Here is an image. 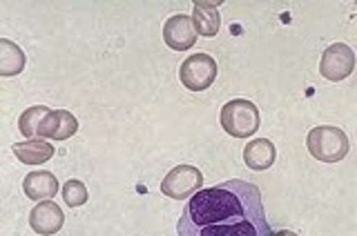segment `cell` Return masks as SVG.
Masks as SVG:
<instances>
[{"label": "cell", "instance_id": "15", "mask_svg": "<svg viewBox=\"0 0 357 236\" xmlns=\"http://www.w3.org/2000/svg\"><path fill=\"white\" fill-rule=\"evenodd\" d=\"M50 107H45V105H33V107H29V109H25L20 114V118H18V129H20V134L25 136L27 141H33L36 139V132H38V127H40V123L45 120V116L50 114Z\"/></svg>", "mask_w": 357, "mask_h": 236}, {"label": "cell", "instance_id": "12", "mask_svg": "<svg viewBox=\"0 0 357 236\" xmlns=\"http://www.w3.org/2000/svg\"><path fill=\"white\" fill-rule=\"evenodd\" d=\"M217 5L221 3H192V22H195V29L197 33L206 38L217 36L219 29H221V16L217 11Z\"/></svg>", "mask_w": 357, "mask_h": 236}, {"label": "cell", "instance_id": "2", "mask_svg": "<svg viewBox=\"0 0 357 236\" xmlns=\"http://www.w3.org/2000/svg\"><path fill=\"white\" fill-rule=\"evenodd\" d=\"M306 145L312 159H317L321 163H340L342 159H346V154L351 150L346 132L335 125L312 127L308 132Z\"/></svg>", "mask_w": 357, "mask_h": 236}, {"label": "cell", "instance_id": "9", "mask_svg": "<svg viewBox=\"0 0 357 236\" xmlns=\"http://www.w3.org/2000/svg\"><path fill=\"white\" fill-rule=\"evenodd\" d=\"M63 223L65 214L54 200H40L29 214V226L38 236H54L63 228Z\"/></svg>", "mask_w": 357, "mask_h": 236}, {"label": "cell", "instance_id": "14", "mask_svg": "<svg viewBox=\"0 0 357 236\" xmlns=\"http://www.w3.org/2000/svg\"><path fill=\"white\" fill-rule=\"evenodd\" d=\"M25 70V52L16 42L0 38V76H16Z\"/></svg>", "mask_w": 357, "mask_h": 236}, {"label": "cell", "instance_id": "7", "mask_svg": "<svg viewBox=\"0 0 357 236\" xmlns=\"http://www.w3.org/2000/svg\"><path fill=\"white\" fill-rule=\"evenodd\" d=\"M163 40L170 49L174 52H185L197 42V29L192 16L185 14H174L167 18V22L163 25Z\"/></svg>", "mask_w": 357, "mask_h": 236}, {"label": "cell", "instance_id": "4", "mask_svg": "<svg viewBox=\"0 0 357 236\" xmlns=\"http://www.w3.org/2000/svg\"><path fill=\"white\" fill-rule=\"evenodd\" d=\"M217 61L208 54H192L178 67V78L190 92H204L217 78Z\"/></svg>", "mask_w": 357, "mask_h": 236}, {"label": "cell", "instance_id": "5", "mask_svg": "<svg viewBox=\"0 0 357 236\" xmlns=\"http://www.w3.org/2000/svg\"><path fill=\"white\" fill-rule=\"evenodd\" d=\"M201 183H204V174L195 165H176L161 181V194L174 200H185L199 192Z\"/></svg>", "mask_w": 357, "mask_h": 236}, {"label": "cell", "instance_id": "10", "mask_svg": "<svg viewBox=\"0 0 357 236\" xmlns=\"http://www.w3.org/2000/svg\"><path fill=\"white\" fill-rule=\"evenodd\" d=\"M22 192L31 200H52L59 192V178L47 170L29 172L22 181Z\"/></svg>", "mask_w": 357, "mask_h": 236}, {"label": "cell", "instance_id": "8", "mask_svg": "<svg viewBox=\"0 0 357 236\" xmlns=\"http://www.w3.org/2000/svg\"><path fill=\"white\" fill-rule=\"evenodd\" d=\"M78 132V120L72 116V111L65 109H52L45 120L40 123V127L36 132V136L40 139H52V141H67L70 136Z\"/></svg>", "mask_w": 357, "mask_h": 236}, {"label": "cell", "instance_id": "6", "mask_svg": "<svg viewBox=\"0 0 357 236\" xmlns=\"http://www.w3.org/2000/svg\"><path fill=\"white\" fill-rule=\"evenodd\" d=\"M355 70V52L344 42H335L331 47L324 49L319 61V74L326 81L340 83L344 78H349Z\"/></svg>", "mask_w": 357, "mask_h": 236}, {"label": "cell", "instance_id": "1", "mask_svg": "<svg viewBox=\"0 0 357 236\" xmlns=\"http://www.w3.org/2000/svg\"><path fill=\"white\" fill-rule=\"evenodd\" d=\"M178 236H273L259 187L241 178L199 189L183 207Z\"/></svg>", "mask_w": 357, "mask_h": 236}, {"label": "cell", "instance_id": "11", "mask_svg": "<svg viewBox=\"0 0 357 236\" xmlns=\"http://www.w3.org/2000/svg\"><path fill=\"white\" fill-rule=\"evenodd\" d=\"M275 159H277V150L273 141H268V139H255L243 148V161L255 172L271 170Z\"/></svg>", "mask_w": 357, "mask_h": 236}, {"label": "cell", "instance_id": "13", "mask_svg": "<svg viewBox=\"0 0 357 236\" xmlns=\"http://www.w3.org/2000/svg\"><path fill=\"white\" fill-rule=\"evenodd\" d=\"M14 154H16V159L25 165H43L54 156V148L47 141L33 139V141H25V143H16Z\"/></svg>", "mask_w": 357, "mask_h": 236}, {"label": "cell", "instance_id": "17", "mask_svg": "<svg viewBox=\"0 0 357 236\" xmlns=\"http://www.w3.org/2000/svg\"><path fill=\"white\" fill-rule=\"evenodd\" d=\"M273 236H299V234H295V232H290V230H279V232H275Z\"/></svg>", "mask_w": 357, "mask_h": 236}, {"label": "cell", "instance_id": "16", "mask_svg": "<svg viewBox=\"0 0 357 236\" xmlns=\"http://www.w3.org/2000/svg\"><path fill=\"white\" fill-rule=\"evenodd\" d=\"M89 198V192L83 181H78V178H70L65 185H63V200L70 207H81L87 203Z\"/></svg>", "mask_w": 357, "mask_h": 236}, {"label": "cell", "instance_id": "3", "mask_svg": "<svg viewBox=\"0 0 357 236\" xmlns=\"http://www.w3.org/2000/svg\"><path fill=\"white\" fill-rule=\"evenodd\" d=\"M259 109L245 98H234L221 107V127L234 139H250L259 129Z\"/></svg>", "mask_w": 357, "mask_h": 236}]
</instances>
